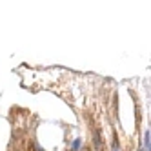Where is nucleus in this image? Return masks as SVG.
<instances>
[{"label": "nucleus", "mask_w": 151, "mask_h": 151, "mask_svg": "<svg viewBox=\"0 0 151 151\" xmlns=\"http://www.w3.org/2000/svg\"><path fill=\"white\" fill-rule=\"evenodd\" d=\"M71 151H82V138L80 137H77L71 142Z\"/></svg>", "instance_id": "f03ea898"}, {"label": "nucleus", "mask_w": 151, "mask_h": 151, "mask_svg": "<svg viewBox=\"0 0 151 151\" xmlns=\"http://www.w3.org/2000/svg\"><path fill=\"white\" fill-rule=\"evenodd\" d=\"M31 151H44V149H42L37 142H31Z\"/></svg>", "instance_id": "39448f33"}, {"label": "nucleus", "mask_w": 151, "mask_h": 151, "mask_svg": "<svg viewBox=\"0 0 151 151\" xmlns=\"http://www.w3.org/2000/svg\"><path fill=\"white\" fill-rule=\"evenodd\" d=\"M144 149L146 151L151 149V131H146L144 133Z\"/></svg>", "instance_id": "7ed1b4c3"}, {"label": "nucleus", "mask_w": 151, "mask_h": 151, "mask_svg": "<svg viewBox=\"0 0 151 151\" xmlns=\"http://www.w3.org/2000/svg\"><path fill=\"white\" fill-rule=\"evenodd\" d=\"M93 149L95 151H104V140H102L100 129H95L93 131Z\"/></svg>", "instance_id": "f257e3e1"}, {"label": "nucleus", "mask_w": 151, "mask_h": 151, "mask_svg": "<svg viewBox=\"0 0 151 151\" xmlns=\"http://www.w3.org/2000/svg\"><path fill=\"white\" fill-rule=\"evenodd\" d=\"M111 151H122L120 147V142H118V137L113 135V142H111Z\"/></svg>", "instance_id": "20e7f679"}]
</instances>
